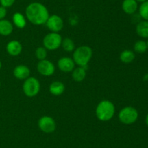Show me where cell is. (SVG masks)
I'll return each instance as SVG.
<instances>
[{
    "instance_id": "44dd1931",
    "label": "cell",
    "mask_w": 148,
    "mask_h": 148,
    "mask_svg": "<svg viewBox=\"0 0 148 148\" xmlns=\"http://www.w3.org/2000/svg\"><path fill=\"white\" fill-rule=\"evenodd\" d=\"M139 14L142 18L148 21V0L142 3L139 8Z\"/></svg>"
},
{
    "instance_id": "cb8c5ba5",
    "label": "cell",
    "mask_w": 148,
    "mask_h": 148,
    "mask_svg": "<svg viewBox=\"0 0 148 148\" xmlns=\"http://www.w3.org/2000/svg\"><path fill=\"white\" fill-rule=\"evenodd\" d=\"M14 1L15 0H0V4H1V6L7 8V7H10L12 6Z\"/></svg>"
},
{
    "instance_id": "6da1fadb",
    "label": "cell",
    "mask_w": 148,
    "mask_h": 148,
    "mask_svg": "<svg viewBox=\"0 0 148 148\" xmlns=\"http://www.w3.org/2000/svg\"><path fill=\"white\" fill-rule=\"evenodd\" d=\"M25 14L29 21L37 26L45 24L49 17L47 8L39 2L30 3L26 8Z\"/></svg>"
},
{
    "instance_id": "4316f807",
    "label": "cell",
    "mask_w": 148,
    "mask_h": 148,
    "mask_svg": "<svg viewBox=\"0 0 148 148\" xmlns=\"http://www.w3.org/2000/svg\"><path fill=\"white\" fill-rule=\"evenodd\" d=\"M136 1H137V2H141V3H143V2H144V1H147V0H136Z\"/></svg>"
},
{
    "instance_id": "9a60e30c",
    "label": "cell",
    "mask_w": 148,
    "mask_h": 148,
    "mask_svg": "<svg viewBox=\"0 0 148 148\" xmlns=\"http://www.w3.org/2000/svg\"><path fill=\"white\" fill-rule=\"evenodd\" d=\"M136 32L137 35L142 38H148V21H140L136 26Z\"/></svg>"
},
{
    "instance_id": "3957f363",
    "label": "cell",
    "mask_w": 148,
    "mask_h": 148,
    "mask_svg": "<svg viewBox=\"0 0 148 148\" xmlns=\"http://www.w3.org/2000/svg\"><path fill=\"white\" fill-rule=\"evenodd\" d=\"M92 55V51L90 46H82L77 48L73 54V60L80 67L87 66Z\"/></svg>"
},
{
    "instance_id": "d6986e66",
    "label": "cell",
    "mask_w": 148,
    "mask_h": 148,
    "mask_svg": "<svg viewBox=\"0 0 148 148\" xmlns=\"http://www.w3.org/2000/svg\"><path fill=\"white\" fill-rule=\"evenodd\" d=\"M13 23L19 28H23L26 26V20L24 16L20 12H16L13 15Z\"/></svg>"
},
{
    "instance_id": "603a6c76",
    "label": "cell",
    "mask_w": 148,
    "mask_h": 148,
    "mask_svg": "<svg viewBox=\"0 0 148 148\" xmlns=\"http://www.w3.org/2000/svg\"><path fill=\"white\" fill-rule=\"evenodd\" d=\"M36 56L40 60L46 59L47 56V52L45 47H38L36 50Z\"/></svg>"
},
{
    "instance_id": "277c9868",
    "label": "cell",
    "mask_w": 148,
    "mask_h": 148,
    "mask_svg": "<svg viewBox=\"0 0 148 148\" xmlns=\"http://www.w3.org/2000/svg\"><path fill=\"white\" fill-rule=\"evenodd\" d=\"M119 118L124 124H132L138 118V112L133 107H125L119 112Z\"/></svg>"
},
{
    "instance_id": "e0dca14e",
    "label": "cell",
    "mask_w": 148,
    "mask_h": 148,
    "mask_svg": "<svg viewBox=\"0 0 148 148\" xmlns=\"http://www.w3.org/2000/svg\"><path fill=\"white\" fill-rule=\"evenodd\" d=\"M65 86L63 83L60 81H54L49 86V91L55 96L61 95L64 91Z\"/></svg>"
},
{
    "instance_id": "2e32d148",
    "label": "cell",
    "mask_w": 148,
    "mask_h": 148,
    "mask_svg": "<svg viewBox=\"0 0 148 148\" xmlns=\"http://www.w3.org/2000/svg\"><path fill=\"white\" fill-rule=\"evenodd\" d=\"M85 68H88V65L87 66L79 67V68H75V70H73V72H72V78H73V79L75 81L80 82V81H82L85 79V76H86L87 69Z\"/></svg>"
},
{
    "instance_id": "5bb4252c",
    "label": "cell",
    "mask_w": 148,
    "mask_h": 148,
    "mask_svg": "<svg viewBox=\"0 0 148 148\" xmlns=\"http://www.w3.org/2000/svg\"><path fill=\"white\" fill-rule=\"evenodd\" d=\"M13 31V26L9 20H0V35L1 36H9Z\"/></svg>"
},
{
    "instance_id": "ffe728a7",
    "label": "cell",
    "mask_w": 148,
    "mask_h": 148,
    "mask_svg": "<svg viewBox=\"0 0 148 148\" xmlns=\"http://www.w3.org/2000/svg\"><path fill=\"white\" fill-rule=\"evenodd\" d=\"M134 49L136 52H137V53H145L147 49V42L142 40L137 41L134 44Z\"/></svg>"
},
{
    "instance_id": "9c48e42d",
    "label": "cell",
    "mask_w": 148,
    "mask_h": 148,
    "mask_svg": "<svg viewBox=\"0 0 148 148\" xmlns=\"http://www.w3.org/2000/svg\"><path fill=\"white\" fill-rule=\"evenodd\" d=\"M38 71L45 76H50L53 75L55 71L54 65L51 61L48 59H43L40 60V62L37 65Z\"/></svg>"
},
{
    "instance_id": "f1b7e54d",
    "label": "cell",
    "mask_w": 148,
    "mask_h": 148,
    "mask_svg": "<svg viewBox=\"0 0 148 148\" xmlns=\"http://www.w3.org/2000/svg\"><path fill=\"white\" fill-rule=\"evenodd\" d=\"M147 49H148V40H147Z\"/></svg>"
},
{
    "instance_id": "30bf717a",
    "label": "cell",
    "mask_w": 148,
    "mask_h": 148,
    "mask_svg": "<svg viewBox=\"0 0 148 148\" xmlns=\"http://www.w3.org/2000/svg\"><path fill=\"white\" fill-rule=\"evenodd\" d=\"M58 67L63 72H71L75 68V62L69 57H62L58 61Z\"/></svg>"
},
{
    "instance_id": "83f0119b",
    "label": "cell",
    "mask_w": 148,
    "mask_h": 148,
    "mask_svg": "<svg viewBox=\"0 0 148 148\" xmlns=\"http://www.w3.org/2000/svg\"><path fill=\"white\" fill-rule=\"evenodd\" d=\"M1 61H0V70H1Z\"/></svg>"
},
{
    "instance_id": "484cf974",
    "label": "cell",
    "mask_w": 148,
    "mask_h": 148,
    "mask_svg": "<svg viewBox=\"0 0 148 148\" xmlns=\"http://www.w3.org/2000/svg\"><path fill=\"white\" fill-rule=\"evenodd\" d=\"M145 123L146 124H147V126H148V114L146 115V118H145Z\"/></svg>"
},
{
    "instance_id": "7a4b0ae2",
    "label": "cell",
    "mask_w": 148,
    "mask_h": 148,
    "mask_svg": "<svg viewBox=\"0 0 148 148\" xmlns=\"http://www.w3.org/2000/svg\"><path fill=\"white\" fill-rule=\"evenodd\" d=\"M96 116L100 120L107 121L111 120L115 113V106L108 100L101 101L96 107Z\"/></svg>"
},
{
    "instance_id": "5b68a950",
    "label": "cell",
    "mask_w": 148,
    "mask_h": 148,
    "mask_svg": "<svg viewBox=\"0 0 148 148\" xmlns=\"http://www.w3.org/2000/svg\"><path fill=\"white\" fill-rule=\"evenodd\" d=\"M23 89L27 97H35L40 91V83L38 80L34 77L27 78L23 84Z\"/></svg>"
},
{
    "instance_id": "d4e9b609",
    "label": "cell",
    "mask_w": 148,
    "mask_h": 148,
    "mask_svg": "<svg viewBox=\"0 0 148 148\" xmlns=\"http://www.w3.org/2000/svg\"><path fill=\"white\" fill-rule=\"evenodd\" d=\"M6 15H7V9L2 6H0V20H3Z\"/></svg>"
},
{
    "instance_id": "7c38bea8",
    "label": "cell",
    "mask_w": 148,
    "mask_h": 148,
    "mask_svg": "<svg viewBox=\"0 0 148 148\" xmlns=\"http://www.w3.org/2000/svg\"><path fill=\"white\" fill-rule=\"evenodd\" d=\"M30 71L28 67L23 65L15 67L13 71V74H14V77L20 80L26 79L28 78V76L30 75Z\"/></svg>"
},
{
    "instance_id": "f546056e",
    "label": "cell",
    "mask_w": 148,
    "mask_h": 148,
    "mask_svg": "<svg viewBox=\"0 0 148 148\" xmlns=\"http://www.w3.org/2000/svg\"><path fill=\"white\" fill-rule=\"evenodd\" d=\"M0 86H1V83H0Z\"/></svg>"
},
{
    "instance_id": "4fadbf2b",
    "label": "cell",
    "mask_w": 148,
    "mask_h": 148,
    "mask_svg": "<svg viewBox=\"0 0 148 148\" xmlns=\"http://www.w3.org/2000/svg\"><path fill=\"white\" fill-rule=\"evenodd\" d=\"M138 8V4L136 0H124L122 2V10L128 15L136 12Z\"/></svg>"
},
{
    "instance_id": "ba28073f",
    "label": "cell",
    "mask_w": 148,
    "mask_h": 148,
    "mask_svg": "<svg viewBox=\"0 0 148 148\" xmlns=\"http://www.w3.org/2000/svg\"><path fill=\"white\" fill-rule=\"evenodd\" d=\"M46 23L48 28L51 30L52 32H54V33L60 31L64 26L62 17H59V15H56L49 16Z\"/></svg>"
},
{
    "instance_id": "8fae6325",
    "label": "cell",
    "mask_w": 148,
    "mask_h": 148,
    "mask_svg": "<svg viewBox=\"0 0 148 148\" xmlns=\"http://www.w3.org/2000/svg\"><path fill=\"white\" fill-rule=\"evenodd\" d=\"M7 52L12 56H17L22 52V44L18 41H11L7 44Z\"/></svg>"
},
{
    "instance_id": "7402d4cb",
    "label": "cell",
    "mask_w": 148,
    "mask_h": 148,
    "mask_svg": "<svg viewBox=\"0 0 148 148\" xmlns=\"http://www.w3.org/2000/svg\"><path fill=\"white\" fill-rule=\"evenodd\" d=\"M62 47H63V49L66 52H72V51L74 50L75 47L74 41L71 39H69V38H66V39H64L62 42Z\"/></svg>"
},
{
    "instance_id": "52a82bcc",
    "label": "cell",
    "mask_w": 148,
    "mask_h": 148,
    "mask_svg": "<svg viewBox=\"0 0 148 148\" xmlns=\"http://www.w3.org/2000/svg\"><path fill=\"white\" fill-rule=\"evenodd\" d=\"M38 126L45 133H52L56 129L55 120L49 116H43L38 120Z\"/></svg>"
},
{
    "instance_id": "8992f818",
    "label": "cell",
    "mask_w": 148,
    "mask_h": 148,
    "mask_svg": "<svg viewBox=\"0 0 148 148\" xmlns=\"http://www.w3.org/2000/svg\"><path fill=\"white\" fill-rule=\"evenodd\" d=\"M62 39L60 34L57 33H49L44 37L43 41L45 48L49 50H55L62 45Z\"/></svg>"
},
{
    "instance_id": "ac0fdd59",
    "label": "cell",
    "mask_w": 148,
    "mask_h": 148,
    "mask_svg": "<svg viewBox=\"0 0 148 148\" xmlns=\"http://www.w3.org/2000/svg\"><path fill=\"white\" fill-rule=\"evenodd\" d=\"M135 58V55H134V52L131 50H124L120 55V59H121V62H123L124 63H130V62H132L133 60Z\"/></svg>"
}]
</instances>
